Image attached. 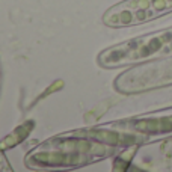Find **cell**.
I'll return each mask as SVG.
<instances>
[{
	"label": "cell",
	"instance_id": "1",
	"mask_svg": "<svg viewBox=\"0 0 172 172\" xmlns=\"http://www.w3.org/2000/svg\"><path fill=\"white\" fill-rule=\"evenodd\" d=\"M107 147L101 145L100 142H89V140H50L44 143L33 155L35 165L44 166H71L88 163L97 158L109 155Z\"/></svg>",
	"mask_w": 172,
	"mask_h": 172
}]
</instances>
